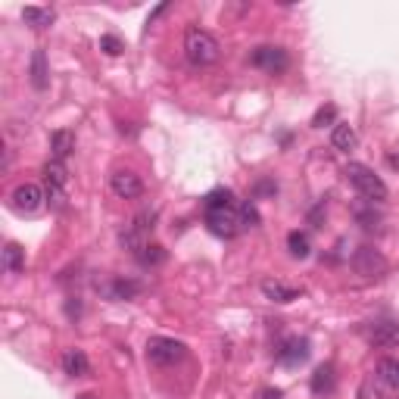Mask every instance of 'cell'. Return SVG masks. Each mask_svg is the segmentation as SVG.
Listing matches in <instances>:
<instances>
[{
    "label": "cell",
    "mask_w": 399,
    "mask_h": 399,
    "mask_svg": "<svg viewBox=\"0 0 399 399\" xmlns=\"http://www.w3.org/2000/svg\"><path fill=\"white\" fill-rule=\"evenodd\" d=\"M184 53L194 66H213L222 56V47L206 28H187L184 34Z\"/></svg>",
    "instance_id": "1"
},
{
    "label": "cell",
    "mask_w": 399,
    "mask_h": 399,
    "mask_svg": "<svg viewBox=\"0 0 399 399\" xmlns=\"http://www.w3.org/2000/svg\"><path fill=\"white\" fill-rule=\"evenodd\" d=\"M346 178H350V184L359 191V197H365L368 203H384L390 197L387 184L381 181V175H374L368 165L362 163H350L346 165Z\"/></svg>",
    "instance_id": "2"
},
{
    "label": "cell",
    "mask_w": 399,
    "mask_h": 399,
    "mask_svg": "<svg viewBox=\"0 0 399 399\" xmlns=\"http://www.w3.org/2000/svg\"><path fill=\"white\" fill-rule=\"evenodd\" d=\"M187 346L181 340H172V337H153L147 343V362L150 365H175V362L184 359Z\"/></svg>",
    "instance_id": "3"
},
{
    "label": "cell",
    "mask_w": 399,
    "mask_h": 399,
    "mask_svg": "<svg viewBox=\"0 0 399 399\" xmlns=\"http://www.w3.org/2000/svg\"><path fill=\"white\" fill-rule=\"evenodd\" d=\"M250 66L265 69L268 75H281V72L290 66L287 50H281V47H256L250 53Z\"/></svg>",
    "instance_id": "4"
},
{
    "label": "cell",
    "mask_w": 399,
    "mask_h": 399,
    "mask_svg": "<svg viewBox=\"0 0 399 399\" xmlns=\"http://www.w3.org/2000/svg\"><path fill=\"white\" fill-rule=\"evenodd\" d=\"M353 268L362 278H381V274L387 272V259H384L374 246H359L353 256Z\"/></svg>",
    "instance_id": "5"
},
{
    "label": "cell",
    "mask_w": 399,
    "mask_h": 399,
    "mask_svg": "<svg viewBox=\"0 0 399 399\" xmlns=\"http://www.w3.org/2000/svg\"><path fill=\"white\" fill-rule=\"evenodd\" d=\"M206 224L215 237H234L241 231V219H237V209H206Z\"/></svg>",
    "instance_id": "6"
},
{
    "label": "cell",
    "mask_w": 399,
    "mask_h": 399,
    "mask_svg": "<svg viewBox=\"0 0 399 399\" xmlns=\"http://www.w3.org/2000/svg\"><path fill=\"white\" fill-rule=\"evenodd\" d=\"M110 187L115 197H122V200H137L144 194V181L132 169H115L110 175Z\"/></svg>",
    "instance_id": "7"
},
{
    "label": "cell",
    "mask_w": 399,
    "mask_h": 399,
    "mask_svg": "<svg viewBox=\"0 0 399 399\" xmlns=\"http://www.w3.org/2000/svg\"><path fill=\"white\" fill-rule=\"evenodd\" d=\"M13 209L16 213H25V215H32V213H38L41 206H44V191H41L38 184H19L16 191H13Z\"/></svg>",
    "instance_id": "8"
},
{
    "label": "cell",
    "mask_w": 399,
    "mask_h": 399,
    "mask_svg": "<svg viewBox=\"0 0 399 399\" xmlns=\"http://www.w3.org/2000/svg\"><path fill=\"white\" fill-rule=\"evenodd\" d=\"M309 359V340L306 337H287L284 343L278 346V362L284 365H300V362Z\"/></svg>",
    "instance_id": "9"
},
{
    "label": "cell",
    "mask_w": 399,
    "mask_h": 399,
    "mask_svg": "<svg viewBox=\"0 0 399 399\" xmlns=\"http://www.w3.org/2000/svg\"><path fill=\"white\" fill-rule=\"evenodd\" d=\"M372 346L377 350H399V322H381L372 331Z\"/></svg>",
    "instance_id": "10"
},
{
    "label": "cell",
    "mask_w": 399,
    "mask_h": 399,
    "mask_svg": "<svg viewBox=\"0 0 399 399\" xmlns=\"http://www.w3.org/2000/svg\"><path fill=\"white\" fill-rule=\"evenodd\" d=\"M60 365L69 377H88L91 374V362L82 350H66L63 353V359H60Z\"/></svg>",
    "instance_id": "11"
},
{
    "label": "cell",
    "mask_w": 399,
    "mask_h": 399,
    "mask_svg": "<svg viewBox=\"0 0 399 399\" xmlns=\"http://www.w3.org/2000/svg\"><path fill=\"white\" fill-rule=\"evenodd\" d=\"M262 293H265V300H272V303H293L296 296L303 293L300 287H290L284 284V281H262Z\"/></svg>",
    "instance_id": "12"
},
{
    "label": "cell",
    "mask_w": 399,
    "mask_h": 399,
    "mask_svg": "<svg viewBox=\"0 0 399 399\" xmlns=\"http://www.w3.org/2000/svg\"><path fill=\"white\" fill-rule=\"evenodd\" d=\"M374 377L384 384V387H390L399 393V359H381L374 368Z\"/></svg>",
    "instance_id": "13"
},
{
    "label": "cell",
    "mask_w": 399,
    "mask_h": 399,
    "mask_svg": "<svg viewBox=\"0 0 399 399\" xmlns=\"http://www.w3.org/2000/svg\"><path fill=\"white\" fill-rule=\"evenodd\" d=\"M72 150H75V134L66 132V128H60V132L50 134V153H53V159H66Z\"/></svg>",
    "instance_id": "14"
},
{
    "label": "cell",
    "mask_w": 399,
    "mask_h": 399,
    "mask_svg": "<svg viewBox=\"0 0 399 399\" xmlns=\"http://www.w3.org/2000/svg\"><path fill=\"white\" fill-rule=\"evenodd\" d=\"M23 19H25V25H32V28H50L56 19V13L50 10V6H25Z\"/></svg>",
    "instance_id": "15"
},
{
    "label": "cell",
    "mask_w": 399,
    "mask_h": 399,
    "mask_svg": "<svg viewBox=\"0 0 399 399\" xmlns=\"http://www.w3.org/2000/svg\"><path fill=\"white\" fill-rule=\"evenodd\" d=\"M50 69H47V53L44 50H34L32 53V84L38 91H44L47 88V82H50Z\"/></svg>",
    "instance_id": "16"
},
{
    "label": "cell",
    "mask_w": 399,
    "mask_h": 399,
    "mask_svg": "<svg viewBox=\"0 0 399 399\" xmlns=\"http://www.w3.org/2000/svg\"><path fill=\"white\" fill-rule=\"evenodd\" d=\"M4 268L10 274H19L25 268V250L19 243H6L4 246Z\"/></svg>",
    "instance_id": "17"
},
{
    "label": "cell",
    "mask_w": 399,
    "mask_h": 399,
    "mask_svg": "<svg viewBox=\"0 0 399 399\" xmlns=\"http://www.w3.org/2000/svg\"><path fill=\"white\" fill-rule=\"evenodd\" d=\"M44 184H53V187H63V191H66L69 172H66V165H63L60 159H50V163L44 165Z\"/></svg>",
    "instance_id": "18"
},
{
    "label": "cell",
    "mask_w": 399,
    "mask_h": 399,
    "mask_svg": "<svg viewBox=\"0 0 399 399\" xmlns=\"http://www.w3.org/2000/svg\"><path fill=\"white\" fill-rule=\"evenodd\" d=\"M334 390V365H322L315 368V374H312V393L324 396Z\"/></svg>",
    "instance_id": "19"
},
{
    "label": "cell",
    "mask_w": 399,
    "mask_h": 399,
    "mask_svg": "<svg viewBox=\"0 0 399 399\" xmlns=\"http://www.w3.org/2000/svg\"><path fill=\"white\" fill-rule=\"evenodd\" d=\"M331 144L337 150H353L355 144H359V137H355V132H353V125H334V132H331Z\"/></svg>",
    "instance_id": "20"
},
{
    "label": "cell",
    "mask_w": 399,
    "mask_h": 399,
    "mask_svg": "<svg viewBox=\"0 0 399 399\" xmlns=\"http://www.w3.org/2000/svg\"><path fill=\"white\" fill-rule=\"evenodd\" d=\"M287 250H290V256H293V259H306L312 253L309 237L303 234V231H290V234H287Z\"/></svg>",
    "instance_id": "21"
},
{
    "label": "cell",
    "mask_w": 399,
    "mask_h": 399,
    "mask_svg": "<svg viewBox=\"0 0 399 399\" xmlns=\"http://www.w3.org/2000/svg\"><path fill=\"white\" fill-rule=\"evenodd\" d=\"M103 290H106V296H110V300H132V296H134L141 287H137L134 281H122V278H115L113 284H110V287H103Z\"/></svg>",
    "instance_id": "22"
},
{
    "label": "cell",
    "mask_w": 399,
    "mask_h": 399,
    "mask_svg": "<svg viewBox=\"0 0 399 399\" xmlns=\"http://www.w3.org/2000/svg\"><path fill=\"white\" fill-rule=\"evenodd\" d=\"M234 206V194L228 187H215L206 194V209H231Z\"/></svg>",
    "instance_id": "23"
},
{
    "label": "cell",
    "mask_w": 399,
    "mask_h": 399,
    "mask_svg": "<svg viewBox=\"0 0 399 399\" xmlns=\"http://www.w3.org/2000/svg\"><path fill=\"white\" fill-rule=\"evenodd\" d=\"M137 259H141V265H163L165 262V250L159 243H144L141 253H137Z\"/></svg>",
    "instance_id": "24"
},
{
    "label": "cell",
    "mask_w": 399,
    "mask_h": 399,
    "mask_svg": "<svg viewBox=\"0 0 399 399\" xmlns=\"http://www.w3.org/2000/svg\"><path fill=\"white\" fill-rule=\"evenodd\" d=\"M237 219H241V231H243V228H256V224H259L256 206H253V203H243V206L237 209Z\"/></svg>",
    "instance_id": "25"
},
{
    "label": "cell",
    "mask_w": 399,
    "mask_h": 399,
    "mask_svg": "<svg viewBox=\"0 0 399 399\" xmlns=\"http://www.w3.org/2000/svg\"><path fill=\"white\" fill-rule=\"evenodd\" d=\"M355 219H359V224L365 231H372V228H377V222H381V215L374 213V206L372 209H355Z\"/></svg>",
    "instance_id": "26"
},
{
    "label": "cell",
    "mask_w": 399,
    "mask_h": 399,
    "mask_svg": "<svg viewBox=\"0 0 399 399\" xmlns=\"http://www.w3.org/2000/svg\"><path fill=\"white\" fill-rule=\"evenodd\" d=\"M44 197L53 209H63V203H66V191H63V187H53V184H44Z\"/></svg>",
    "instance_id": "27"
},
{
    "label": "cell",
    "mask_w": 399,
    "mask_h": 399,
    "mask_svg": "<svg viewBox=\"0 0 399 399\" xmlns=\"http://www.w3.org/2000/svg\"><path fill=\"white\" fill-rule=\"evenodd\" d=\"M334 119H337V110H334V106H322V110L315 113V119H312V128H324V125H331Z\"/></svg>",
    "instance_id": "28"
},
{
    "label": "cell",
    "mask_w": 399,
    "mask_h": 399,
    "mask_svg": "<svg viewBox=\"0 0 399 399\" xmlns=\"http://www.w3.org/2000/svg\"><path fill=\"white\" fill-rule=\"evenodd\" d=\"M359 399H384L381 387H377V384H374V377H368V381H362V387H359Z\"/></svg>",
    "instance_id": "29"
},
{
    "label": "cell",
    "mask_w": 399,
    "mask_h": 399,
    "mask_svg": "<svg viewBox=\"0 0 399 399\" xmlns=\"http://www.w3.org/2000/svg\"><path fill=\"white\" fill-rule=\"evenodd\" d=\"M100 47H103L110 56H119L122 50H125V47L119 44V38H113V34H103V38H100Z\"/></svg>",
    "instance_id": "30"
},
{
    "label": "cell",
    "mask_w": 399,
    "mask_h": 399,
    "mask_svg": "<svg viewBox=\"0 0 399 399\" xmlns=\"http://www.w3.org/2000/svg\"><path fill=\"white\" fill-rule=\"evenodd\" d=\"M274 191H278V187H274L272 181H259L256 184V194H274Z\"/></svg>",
    "instance_id": "31"
},
{
    "label": "cell",
    "mask_w": 399,
    "mask_h": 399,
    "mask_svg": "<svg viewBox=\"0 0 399 399\" xmlns=\"http://www.w3.org/2000/svg\"><path fill=\"white\" fill-rule=\"evenodd\" d=\"M259 399H284V396H281V390H272V387H265L262 393H259Z\"/></svg>",
    "instance_id": "32"
},
{
    "label": "cell",
    "mask_w": 399,
    "mask_h": 399,
    "mask_svg": "<svg viewBox=\"0 0 399 399\" xmlns=\"http://www.w3.org/2000/svg\"><path fill=\"white\" fill-rule=\"evenodd\" d=\"M387 163H390V165H393V169L399 172V153H390V156H387Z\"/></svg>",
    "instance_id": "33"
},
{
    "label": "cell",
    "mask_w": 399,
    "mask_h": 399,
    "mask_svg": "<svg viewBox=\"0 0 399 399\" xmlns=\"http://www.w3.org/2000/svg\"><path fill=\"white\" fill-rule=\"evenodd\" d=\"M75 399H94L91 393H82V396H75Z\"/></svg>",
    "instance_id": "34"
}]
</instances>
